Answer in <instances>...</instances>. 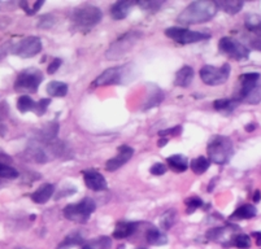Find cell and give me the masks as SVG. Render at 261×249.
I'll list each match as a JSON object with an SVG mask.
<instances>
[{
    "instance_id": "6da1fadb",
    "label": "cell",
    "mask_w": 261,
    "mask_h": 249,
    "mask_svg": "<svg viewBox=\"0 0 261 249\" xmlns=\"http://www.w3.org/2000/svg\"><path fill=\"white\" fill-rule=\"evenodd\" d=\"M217 11V3L211 0L192 2L177 16V22L182 25H198V23L208 22L215 17Z\"/></svg>"
},
{
    "instance_id": "7a4b0ae2",
    "label": "cell",
    "mask_w": 261,
    "mask_h": 249,
    "mask_svg": "<svg viewBox=\"0 0 261 249\" xmlns=\"http://www.w3.org/2000/svg\"><path fill=\"white\" fill-rule=\"evenodd\" d=\"M234 100L256 105L261 101V75L260 73H244L239 77V89L234 92Z\"/></svg>"
},
{
    "instance_id": "3957f363",
    "label": "cell",
    "mask_w": 261,
    "mask_h": 249,
    "mask_svg": "<svg viewBox=\"0 0 261 249\" xmlns=\"http://www.w3.org/2000/svg\"><path fill=\"white\" fill-rule=\"evenodd\" d=\"M208 160L217 165H225L234 155V144L231 139L224 135H215L207 147Z\"/></svg>"
},
{
    "instance_id": "277c9868",
    "label": "cell",
    "mask_w": 261,
    "mask_h": 249,
    "mask_svg": "<svg viewBox=\"0 0 261 249\" xmlns=\"http://www.w3.org/2000/svg\"><path fill=\"white\" fill-rule=\"evenodd\" d=\"M142 37H143V34L141 32H137V30H130V32L125 33L109 46V48L106 52V58L112 61L120 60L121 58H123L125 54H127L134 48V46L138 43Z\"/></svg>"
},
{
    "instance_id": "5b68a950",
    "label": "cell",
    "mask_w": 261,
    "mask_h": 249,
    "mask_svg": "<svg viewBox=\"0 0 261 249\" xmlns=\"http://www.w3.org/2000/svg\"><path fill=\"white\" fill-rule=\"evenodd\" d=\"M103 18V12L100 8L90 4L75 8L72 13V21L78 29L89 30L92 29L94 26L98 25Z\"/></svg>"
},
{
    "instance_id": "8992f818",
    "label": "cell",
    "mask_w": 261,
    "mask_h": 249,
    "mask_svg": "<svg viewBox=\"0 0 261 249\" xmlns=\"http://www.w3.org/2000/svg\"><path fill=\"white\" fill-rule=\"evenodd\" d=\"M96 209V203L92 199L85 198L75 204H69L64 208L63 213L66 219L75 224H86Z\"/></svg>"
},
{
    "instance_id": "52a82bcc",
    "label": "cell",
    "mask_w": 261,
    "mask_h": 249,
    "mask_svg": "<svg viewBox=\"0 0 261 249\" xmlns=\"http://www.w3.org/2000/svg\"><path fill=\"white\" fill-rule=\"evenodd\" d=\"M132 75V65L113 66L104 70L96 79L94 86H113V85H125Z\"/></svg>"
},
{
    "instance_id": "ba28073f",
    "label": "cell",
    "mask_w": 261,
    "mask_h": 249,
    "mask_svg": "<svg viewBox=\"0 0 261 249\" xmlns=\"http://www.w3.org/2000/svg\"><path fill=\"white\" fill-rule=\"evenodd\" d=\"M43 74L40 70L34 68L25 69L17 75L15 82V90L18 92H29L35 94L39 89L40 83L43 82Z\"/></svg>"
},
{
    "instance_id": "9c48e42d",
    "label": "cell",
    "mask_w": 261,
    "mask_h": 249,
    "mask_svg": "<svg viewBox=\"0 0 261 249\" xmlns=\"http://www.w3.org/2000/svg\"><path fill=\"white\" fill-rule=\"evenodd\" d=\"M231 68L229 64H224L222 66L204 65L200 69V78L207 86H221L229 79Z\"/></svg>"
},
{
    "instance_id": "30bf717a",
    "label": "cell",
    "mask_w": 261,
    "mask_h": 249,
    "mask_svg": "<svg viewBox=\"0 0 261 249\" xmlns=\"http://www.w3.org/2000/svg\"><path fill=\"white\" fill-rule=\"evenodd\" d=\"M165 35L179 44L198 43V42L207 40L211 38V35L208 33L192 32V30L185 29V27H177V26H174V27H168L165 30Z\"/></svg>"
},
{
    "instance_id": "8fae6325",
    "label": "cell",
    "mask_w": 261,
    "mask_h": 249,
    "mask_svg": "<svg viewBox=\"0 0 261 249\" xmlns=\"http://www.w3.org/2000/svg\"><path fill=\"white\" fill-rule=\"evenodd\" d=\"M218 49L224 54L236 60H247L250 58V49L238 40H234L230 37H225L218 42Z\"/></svg>"
},
{
    "instance_id": "7c38bea8",
    "label": "cell",
    "mask_w": 261,
    "mask_h": 249,
    "mask_svg": "<svg viewBox=\"0 0 261 249\" xmlns=\"http://www.w3.org/2000/svg\"><path fill=\"white\" fill-rule=\"evenodd\" d=\"M42 51V42L38 37H28L12 46L11 52L22 59H30L37 56Z\"/></svg>"
},
{
    "instance_id": "4fadbf2b",
    "label": "cell",
    "mask_w": 261,
    "mask_h": 249,
    "mask_svg": "<svg viewBox=\"0 0 261 249\" xmlns=\"http://www.w3.org/2000/svg\"><path fill=\"white\" fill-rule=\"evenodd\" d=\"M133 156H134V149L130 146L123 144V146L118 147L117 155L113 158H111V160L107 161L106 170L107 172H116V170H118L120 168H122L125 163L129 162V161L132 160Z\"/></svg>"
},
{
    "instance_id": "5bb4252c",
    "label": "cell",
    "mask_w": 261,
    "mask_h": 249,
    "mask_svg": "<svg viewBox=\"0 0 261 249\" xmlns=\"http://www.w3.org/2000/svg\"><path fill=\"white\" fill-rule=\"evenodd\" d=\"M84 181L85 184L89 189L95 192L106 191L108 188L106 178L100 173L95 172V170H85L84 172Z\"/></svg>"
},
{
    "instance_id": "9a60e30c",
    "label": "cell",
    "mask_w": 261,
    "mask_h": 249,
    "mask_svg": "<svg viewBox=\"0 0 261 249\" xmlns=\"http://www.w3.org/2000/svg\"><path fill=\"white\" fill-rule=\"evenodd\" d=\"M138 225L139 224H137V222H126V220L118 222V224L116 225L112 236L115 239L130 238V236L134 235V232L138 230Z\"/></svg>"
},
{
    "instance_id": "2e32d148",
    "label": "cell",
    "mask_w": 261,
    "mask_h": 249,
    "mask_svg": "<svg viewBox=\"0 0 261 249\" xmlns=\"http://www.w3.org/2000/svg\"><path fill=\"white\" fill-rule=\"evenodd\" d=\"M134 2H116L112 7H111V16H112L113 20L120 21L126 18L130 13V9L134 6Z\"/></svg>"
},
{
    "instance_id": "e0dca14e",
    "label": "cell",
    "mask_w": 261,
    "mask_h": 249,
    "mask_svg": "<svg viewBox=\"0 0 261 249\" xmlns=\"http://www.w3.org/2000/svg\"><path fill=\"white\" fill-rule=\"evenodd\" d=\"M194 75H195V73H194V69L191 66H184L175 74L174 85L178 87H182V89H186L194 80Z\"/></svg>"
},
{
    "instance_id": "ac0fdd59",
    "label": "cell",
    "mask_w": 261,
    "mask_h": 249,
    "mask_svg": "<svg viewBox=\"0 0 261 249\" xmlns=\"http://www.w3.org/2000/svg\"><path fill=\"white\" fill-rule=\"evenodd\" d=\"M55 192V186L51 183L42 184L32 195V200L35 204H46L52 198Z\"/></svg>"
},
{
    "instance_id": "d6986e66",
    "label": "cell",
    "mask_w": 261,
    "mask_h": 249,
    "mask_svg": "<svg viewBox=\"0 0 261 249\" xmlns=\"http://www.w3.org/2000/svg\"><path fill=\"white\" fill-rule=\"evenodd\" d=\"M151 91H148V96H147V100L143 105V110L147 109L155 108V106L160 105L161 101L164 100V91L159 89L158 86H149Z\"/></svg>"
},
{
    "instance_id": "ffe728a7",
    "label": "cell",
    "mask_w": 261,
    "mask_h": 249,
    "mask_svg": "<svg viewBox=\"0 0 261 249\" xmlns=\"http://www.w3.org/2000/svg\"><path fill=\"white\" fill-rule=\"evenodd\" d=\"M146 239L151 245H165L168 243V236L165 232L161 231L158 227H149L146 232Z\"/></svg>"
},
{
    "instance_id": "44dd1931",
    "label": "cell",
    "mask_w": 261,
    "mask_h": 249,
    "mask_svg": "<svg viewBox=\"0 0 261 249\" xmlns=\"http://www.w3.org/2000/svg\"><path fill=\"white\" fill-rule=\"evenodd\" d=\"M257 214V209L255 206L251 205V204H246V205L239 206L236 212L230 215V219L231 220H242V219H251L255 215Z\"/></svg>"
},
{
    "instance_id": "7402d4cb",
    "label": "cell",
    "mask_w": 261,
    "mask_h": 249,
    "mask_svg": "<svg viewBox=\"0 0 261 249\" xmlns=\"http://www.w3.org/2000/svg\"><path fill=\"white\" fill-rule=\"evenodd\" d=\"M167 163L175 173H184L189 169V160L184 155H173L167 158Z\"/></svg>"
},
{
    "instance_id": "603a6c76",
    "label": "cell",
    "mask_w": 261,
    "mask_h": 249,
    "mask_svg": "<svg viewBox=\"0 0 261 249\" xmlns=\"http://www.w3.org/2000/svg\"><path fill=\"white\" fill-rule=\"evenodd\" d=\"M68 85L64 82H59V80H52L47 86V92L52 98H64L68 94Z\"/></svg>"
},
{
    "instance_id": "cb8c5ba5",
    "label": "cell",
    "mask_w": 261,
    "mask_h": 249,
    "mask_svg": "<svg viewBox=\"0 0 261 249\" xmlns=\"http://www.w3.org/2000/svg\"><path fill=\"white\" fill-rule=\"evenodd\" d=\"M217 6L229 15H237L242 11L244 3L241 0H221V2H217Z\"/></svg>"
},
{
    "instance_id": "d4e9b609",
    "label": "cell",
    "mask_w": 261,
    "mask_h": 249,
    "mask_svg": "<svg viewBox=\"0 0 261 249\" xmlns=\"http://www.w3.org/2000/svg\"><path fill=\"white\" fill-rule=\"evenodd\" d=\"M84 241H85L84 236H82L80 232H73V234L70 235H66L65 238H64V240L59 244L56 249H70L72 246L84 244Z\"/></svg>"
},
{
    "instance_id": "484cf974",
    "label": "cell",
    "mask_w": 261,
    "mask_h": 249,
    "mask_svg": "<svg viewBox=\"0 0 261 249\" xmlns=\"http://www.w3.org/2000/svg\"><path fill=\"white\" fill-rule=\"evenodd\" d=\"M244 26L250 33L255 34L256 37H261V17L257 15H248L246 21H244Z\"/></svg>"
},
{
    "instance_id": "4316f807",
    "label": "cell",
    "mask_w": 261,
    "mask_h": 249,
    "mask_svg": "<svg viewBox=\"0 0 261 249\" xmlns=\"http://www.w3.org/2000/svg\"><path fill=\"white\" fill-rule=\"evenodd\" d=\"M112 240L108 236H99V238L92 239L87 244L82 246V249H111Z\"/></svg>"
},
{
    "instance_id": "83f0119b",
    "label": "cell",
    "mask_w": 261,
    "mask_h": 249,
    "mask_svg": "<svg viewBox=\"0 0 261 249\" xmlns=\"http://www.w3.org/2000/svg\"><path fill=\"white\" fill-rule=\"evenodd\" d=\"M210 166H211V161L208 160L207 157L199 156V157L194 158V160L191 161V166H190V168H191V170L195 173V174L201 175L210 169Z\"/></svg>"
},
{
    "instance_id": "f1b7e54d",
    "label": "cell",
    "mask_w": 261,
    "mask_h": 249,
    "mask_svg": "<svg viewBox=\"0 0 261 249\" xmlns=\"http://www.w3.org/2000/svg\"><path fill=\"white\" fill-rule=\"evenodd\" d=\"M238 101L230 100V99H218V100L213 101V108L218 112H232V109L237 108Z\"/></svg>"
},
{
    "instance_id": "f546056e",
    "label": "cell",
    "mask_w": 261,
    "mask_h": 249,
    "mask_svg": "<svg viewBox=\"0 0 261 249\" xmlns=\"http://www.w3.org/2000/svg\"><path fill=\"white\" fill-rule=\"evenodd\" d=\"M177 210L175 209H169L167 212L164 213L161 215V219H160V225H161V229L164 230H169L173 225L177 222Z\"/></svg>"
},
{
    "instance_id": "4dcf8cb0",
    "label": "cell",
    "mask_w": 261,
    "mask_h": 249,
    "mask_svg": "<svg viewBox=\"0 0 261 249\" xmlns=\"http://www.w3.org/2000/svg\"><path fill=\"white\" fill-rule=\"evenodd\" d=\"M35 105H37V103L30 96H28V95H21L17 100V108L21 113L30 112V110L34 112Z\"/></svg>"
},
{
    "instance_id": "1f68e13d",
    "label": "cell",
    "mask_w": 261,
    "mask_h": 249,
    "mask_svg": "<svg viewBox=\"0 0 261 249\" xmlns=\"http://www.w3.org/2000/svg\"><path fill=\"white\" fill-rule=\"evenodd\" d=\"M137 4L146 12L156 13V12H159V9L163 7L164 0H142V2H138Z\"/></svg>"
},
{
    "instance_id": "d6a6232c",
    "label": "cell",
    "mask_w": 261,
    "mask_h": 249,
    "mask_svg": "<svg viewBox=\"0 0 261 249\" xmlns=\"http://www.w3.org/2000/svg\"><path fill=\"white\" fill-rule=\"evenodd\" d=\"M231 245L237 246L239 249H248L251 246V238L246 234L236 235L231 240Z\"/></svg>"
},
{
    "instance_id": "836d02e7",
    "label": "cell",
    "mask_w": 261,
    "mask_h": 249,
    "mask_svg": "<svg viewBox=\"0 0 261 249\" xmlns=\"http://www.w3.org/2000/svg\"><path fill=\"white\" fill-rule=\"evenodd\" d=\"M18 177V172L12 168V166L7 165V163L0 161V178H6V179H16Z\"/></svg>"
},
{
    "instance_id": "e575fe53",
    "label": "cell",
    "mask_w": 261,
    "mask_h": 249,
    "mask_svg": "<svg viewBox=\"0 0 261 249\" xmlns=\"http://www.w3.org/2000/svg\"><path fill=\"white\" fill-rule=\"evenodd\" d=\"M185 204H186L187 206V214H191L192 212H195L196 209H199V208H201V206L204 205L203 200H201L200 198H198V196H191V198H189L185 201Z\"/></svg>"
},
{
    "instance_id": "d590c367",
    "label": "cell",
    "mask_w": 261,
    "mask_h": 249,
    "mask_svg": "<svg viewBox=\"0 0 261 249\" xmlns=\"http://www.w3.org/2000/svg\"><path fill=\"white\" fill-rule=\"evenodd\" d=\"M56 20L52 15H44L39 18L38 21V27H42V29H51L52 26L55 25Z\"/></svg>"
},
{
    "instance_id": "8d00e7d4",
    "label": "cell",
    "mask_w": 261,
    "mask_h": 249,
    "mask_svg": "<svg viewBox=\"0 0 261 249\" xmlns=\"http://www.w3.org/2000/svg\"><path fill=\"white\" fill-rule=\"evenodd\" d=\"M49 104H51V99H42V100L38 101L37 105H35V109H34L35 115L43 116L44 113H46L47 108L49 106Z\"/></svg>"
},
{
    "instance_id": "74e56055",
    "label": "cell",
    "mask_w": 261,
    "mask_h": 249,
    "mask_svg": "<svg viewBox=\"0 0 261 249\" xmlns=\"http://www.w3.org/2000/svg\"><path fill=\"white\" fill-rule=\"evenodd\" d=\"M168 170V166L165 165V163L163 162H156L153 163L152 166H151V169H149V173L152 175H156V177H159V175H163L165 174Z\"/></svg>"
},
{
    "instance_id": "f35d334b",
    "label": "cell",
    "mask_w": 261,
    "mask_h": 249,
    "mask_svg": "<svg viewBox=\"0 0 261 249\" xmlns=\"http://www.w3.org/2000/svg\"><path fill=\"white\" fill-rule=\"evenodd\" d=\"M181 132H182V127L179 126V125H177V126L169 127V129H167V130H161V131L159 132V135H160L161 137H167L168 135H173V136H177V135H179Z\"/></svg>"
},
{
    "instance_id": "ab89813d",
    "label": "cell",
    "mask_w": 261,
    "mask_h": 249,
    "mask_svg": "<svg viewBox=\"0 0 261 249\" xmlns=\"http://www.w3.org/2000/svg\"><path fill=\"white\" fill-rule=\"evenodd\" d=\"M61 64H63V60L61 59H54V60L49 63L48 68H47V72H48V74H55V73L58 72L59 68L61 66Z\"/></svg>"
},
{
    "instance_id": "60d3db41",
    "label": "cell",
    "mask_w": 261,
    "mask_h": 249,
    "mask_svg": "<svg viewBox=\"0 0 261 249\" xmlns=\"http://www.w3.org/2000/svg\"><path fill=\"white\" fill-rule=\"evenodd\" d=\"M11 49H12V43H9V42L8 43H4L3 46L0 47V60L6 58L7 53H8Z\"/></svg>"
},
{
    "instance_id": "b9f144b4",
    "label": "cell",
    "mask_w": 261,
    "mask_h": 249,
    "mask_svg": "<svg viewBox=\"0 0 261 249\" xmlns=\"http://www.w3.org/2000/svg\"><path fill=\"white\" fill-rule=\"evenodd\" d=\"M250 44L253 49H257V51L261 52V37L252 38V39L250 40Z\"/></svg>"
},
{
    "instance_id": "7bdbcfd3",
    "label": "cell",
    "mask_w": 261,
    "mask_h": 249,
    "mask_svg": "<svg viewBox=\"0 0 261 249\" xmlns=\"http://www.w3.org/2000/svg\"><path fill=\"white\" fill-rule=\"evenodd\" d=\"M252 236L256 239V244H257V245L260 246L261 245V232L260 231L252 232Z\"/></svg>"
},
{
    "instance_id": "ee69618b",
    "label": "cell",
    "mask_w": 261,
    "mask_h": 249,
    "mask_svg": "<svg viewBox=\"0 0 261 249\" xmlns=\"http://www.w3.org/2000/svg\"><path fill=\"white\" fill-rule=\"evenodd\" d=\"M43 4H44L43 0H40V2H37V3L34 4V7H33V11H34V13H35V12H37V11H39V8H40V7H42V6H43Z\"/></svg>"
},
{
    "instance_id": "f6af8a7d",
    "label": "cell",
    "mask_w": 261,
    "mask_h": 249,
    "mask_svg": "<svg viewBox=\"0 0 261 249\" xmlns=\"http://www.w3.org/2000/svg\"><path fill=\"white\" fill-rule=\"evenodd\" d=\"M260 200H261L260 191H256L255 193H253V201H255V203H260Z\"/></svg>"
},
{
    "instance_id": "bcb514c9",
    "label": "cell",
    "mask_w": 261,
    "mask_h": 249,
    "mask_svg": "<svg viewBox=\"0 0 261 249\" xmlns=\"http://www.w3.org/2000/svg\"><path fill=\"white\" fill-rule=\"evenodd\" d=\"M255 129H256V123H250V125H247L246 126V131H248V132L253 131Z\"/></svg>"
},
{
    "instance_id": "7dc6e473",
    "label": "cell",
    "mask_w": 261,
    "mask_h": 249,
    "mask_svg": "<svg viewBox=\"0 0 261 249\" xmlns=\"http://www.w3.org/2000/svg\"><path fill=\"white\" fill-rule=\"evenodd\" d=\"M6 132H7V127L4 126L3 123H0V136H4Z\"/></svg>"
},
{
    "instance_id": "c3c4849f",
    "label": "cell",
    "mask_w": 261,
    "mask_h": 249,
    "mask_svg": "<svg viewBox=\"0 0 261 249\" xmlns=\"http://www.w3.org/2000/svg\"><path fill=\"white\" fill-rule=\"evenodd\" d=\"M168 143V139L167 137H164V139H160V141H159V147H165V144Z\"/></svg>"
},
{
    "instance_id": "681fc988",
    "label": "cell",
    "mask_w": 261,
    "mask_h": 249,
    "mask_svg": "<svg viewBox=\"0 0 261 249\" xmlns=\"http://www.w3.org/2000/svg\"><path fill=\"white\" fill-rule=\"evenodd\" d=\"M15 249H29V248H23V246H16Z\"/></svg>"
},
{
    "instance_id": "f907efd6",
    "label": "cell",
    "mask_w": 261,
    "mask_h": 249,
    "mask_svg": "<svg viewBox=\"0 0 261 249\" xmlns=\"http://www.w3.org/2000/svg\"><path fill=\"white\" fill-rule=\"evenodd\" d=\"M138 249H146V248H138Z\"/></svg>"
},
{
    "instance_id": "816d5d0a",
    "label": "cell",
    "mask_w": 261,
    "mask_h": 249,
    "mask_svg": "<svg viewBox=\"0 0 261 249\" xmlns=\"http://www.w3.org/2000/svg\"><path fill=\"white\" fill-rule=\"evenodd\" d=\"M0 186H2V183H0Z\"/></svg>"
}]
</instances>
